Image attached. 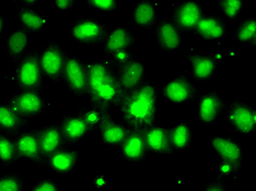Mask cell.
<instances>
[{"instance_id": "6da1fadb", "label": "cell", "mask_w": 256, "mask_h": 191, "mask_svg": "<svg viewBox=\"0 0 256 191\" xmlns=\"http://www.w3.org/2000/svg\"><path fill=\"white\" fill-rule=\"evenodd\" d=\"M159 97L158 86L147 79L139 88L123 97L118 105L120 119L130 129L147 128L154 123Z\"/></svg>"}, {"instance_id": "7a4b0ae2", "label": "cell", "mask_w": 256, "mask_h": 191, "mask_svg": "<svg viewBox=\"0 0 256 191\" xmlns=\"http://www.w3.org/2000/svg\"><path fill=\"white\" fill-rule=\"evenodd\" d=\"M4 79L8 84L14 86L18 91H31L40 93L44 89L43 72L40 65L38 51L28 50L14 69L4 73Z\"/></svg>"}, {"instance_id": "3957f363", "label": "cell", "mask_w": 256, "mask_h": 191, "mask_svg": "<svg viewBox=\"0 0 256 191\" xmlns=\"http://www.w3.org/2000/svg\"><path fill=\"white\" fill-rule=\"evenodd\" d=\"M159 91L166 103L174 105H190L202 93L198 84L192 78L190 71H183L168 80Z\"/></svg>"}, {"instance_id": "277c9868", "label": "cell", "mask_w": 256, "mask_h": 191, "mask_svg": "<svg viewBox=\"0 0 256 191\" xmlns=\"http://www.w3.org/2000/svg\"><path fill=\"white\" fill-rule=\"evenodd\" d=\"M6 104L24 118L32 119L48 112L50 98L38 92L16 91L6 98Z\"/></svg>"}, {"instance_id": "5b68a950", "label": "cell", "mask_w": 256, "mask_h": 191, "mask_svg": "<svg viewBox=\"0 0 256 191\" xmlns=\"http://www.w3.org/2000/svg\"><path fill=\"white\" fill-rule=\"evenodd\" d=\"M208 146L217 156L218 161L224 162L241 171L243 163V147L240 140L228 132H216L208 136Z\"/></svg>"}, {"instance_id": "8992f818", "label": "cell", "mask_w": 256, "mask_h": 191, "mask_svg": "<svg viewBox=\"0 0 256 191\" xmlns=\"http://www.w3.org/2000/svg\"><path fill=\"white\" fill-rule=\"evenodd\" d=\"M62 79L67 89L76 97L86 98L89 92L86 62L79 55L66 53Z\"/></svg>"}, {"instance_id": "52a82bcc", "label": "cell", "mask_w": 256, "mask_h": 191, "mask_svg": "<svg viewBox=\"0 0 256 191\" xmlns=\"http://www.w3.org/2000/svg\"><path fill=\"white\" fill-rule=\"evenodd\" d=\"M226 124L236 134L251 136L256 129V109L243 101H230L224 105Z\"/></svg>"}, {"instance_id": "ba28073f", "label": "cell", "mask_w": 256, "mask_h": 191, "mask_svg": "<svg viewBox=\"0 0 256 191\" xmlns=\"http://www.w3.org/2000/svg\"><path fill=\"white\" fill-rule=\"evenodd\" d=\"M106 23L93 16H84L76 20L68 30L74 42L84 45H102L108 34Z\"/></svg>"}, {"instance_id": "9c48e42d", "label": "cell", "mask_w": 256, "mask_h": 191, "mask_svg": "<svg viewBox=\"0 0 256 191\" xmlns=\"http://www.w3.org/2000/svg\"><path fill=\"white\" fill-rule=\"evenodd\" d=\"M40 65L43 76L50 83H57L62 79L64 66H65L66 51L58 42L46 43L38 51Z\"/></svg>"}, {"instance_id": "30bf717a", "label": "cell", "mask_w": 256, "mask_h": 191, "mask_svg": "<svg viewBox=\"0 0 256 191\" xmlns=\"http://www.w3.org/2000/svg\"><path fill=\"white\" fill-rule=\"evenodd\" d=\"M124 94L116 78V72L93 86L88 92V102L106 109L118 106Z\"/></svg>"}, {"instance_id": "8fae6325", "label": "cell", "mask_w": 256, "mask_h": 191, "mask_svg": "<svg viewBox=\"0 0 256 191\" xmlns=\"http://www.w3.org/2000/svg\"><path fill=\"white\" fill-rule=\"evenodd\" d=\"M205 15V8L196 0H180L173 4L171 15L181 31L193 32Z\"/></svg>"}, {"instance_id": "7c38bea8", "label": "cell", "mask_w": 256, "mask_h": 191, "mask_svg": "<svg viewBox=\"0 0 256 191\" xmlns=\"http://www.w3.org/2000/svg\"><path fill=\"white\" fill-rule=\"evenodd\" d=\"M197 116L200 124L212 126L220 118L224 109V100L217 91L208 90L197 98Z\"/></svg>"}, {"instance_id": "4fadbf2b", "label": "cell", "mask_w": 256, "mask_h": 191, "mask_svg": "<svg viewBox=\"0 0 256 191\" xmlns=\"http://www.w3.org/2000/svg\"><path fill=\"white\" fill-rule=\"evenodd\" d=\"M156 45L164 53H176L182 48V31L172 16L161 19L154 28Z\"/></svg>"}, {"instance_id": "5bb4252c", "label": "cell", "mask_w": 256, "mask_h": 191, "mask_svg": "<svg viewBox=\"0 0 256 191\" xmlns=\"http://www.w3.org/2000/svg\"><path fill=\"white\" fill-rule=\"evenodd\" d=\"M14 139L21 160L31 161L40 166H48V161L40 149L36 130L24 129L14 136Z\"/></svg>"}, {"instance_id": "9a60e30c", "label": "cell", "mask_w": 256, "mask_h": 191, "mask_svg": "<svg viewBox=\"0 0 256 191\" xmlns=\"http://www.w3.org/2000/svg\"><path fill=\"white\" fill-rule=\"evenodd\" d=\"M146 69V63L135 57L116 70V78L124 96L139 88L147 80Z\"/></svg>"}, {"instance_id": "2e32d148", "label": "cell", "mask_w": 256, "mask_h": 191, "mask_svg": "<svg viewBox=\"0 0 256 191\" xmlns=\"http://www.w3.org/2000/svg\"><path fill=\"white\" fill-rule=\"evenodd\" d=\"M137 43V37L130 27L125 25L115 26L108 32L102 43V49L106 57H110L120 51L130 50Z\"/></svg>"}, {"instance_id": "e0dca14e", "label": "cell", "mask_w": 256, "mask_h": 191, "mask_svg": "<svg viewBox=\"0 0 256 191\" xmlns=\"http://www.w3.org/2000/svg\"><path fill=\"white\" fill-rule=\"evenodd\" d=\"M144 136L150 155L172 156L176 154L173 152L170 134L166 127L154 123L144 129Z\"/></svg>"}, {"instance_id": "ac0fdd59", "label": "cell", "mask_w": 256, "mask_h": 191, "mask_svg": "<svg viewBox=\"0 0 256 191\" xmlns=\"http://www.w3.org/2000/svg\"><path fill=\"white\" fill-rule=\"evenodd\" d=\"M118 149L122 158L132 164H137L150 155L144 140V129H130Z\"/></svg>"}, {"instance_id": "d6986e66", "label": "cell", "mask_w": 256, "mask_h": 191, "mask_svg": "<svg viewBox=\"0 0 256 191\" xmlns=\"http://www.w3.org/2000/svg\"><path fill=\"white\" fill-rule=\"evenodd\" d=\"M186 58L190 65V76L196 82L210 81L217 71V58L202 51H190Z\"/></svg>"}, {"instance_id": "ffe728a7", "label": "cell", "mask_w": 256, "mask_h": 191, "mask_svg": "<svg viewBox=\"0 0 256 191\" xmlns=\"http://www.w3.org/2000/svg\"><path fill=\"white\" fill-rule=\"evenodd\" d=\"M57 126L60 129L62 135L68 146L81 141L91 134L88 124L78 113L62 115V118L58 120Z\"/></svg>"}, {"instance_id": "44dd1931", "label": "cell", "mask_w": 256, "mask_h": 191, "mask_svg": "<svg viewBox=\"0 0 256 191\" xmlns=\"http://www.w3.org/2000/svg\"><path fill=\"white\" fill-rule=\"evenodd\" d=\"M156 4L159 3L148 0L134 2L130 11L132 24L144 30H154L161 20L159 13L156 12Z\"/></svg>"}, {"instance_id": "7402d4cb", "label": "cell", "mask_w": 256, "mask_h": 191, "mask_svg": "<svg viewBox=\"0 0 256 191\" xmlns=\"http://www.w3.org/2000/svg\"><path fill=\"white\" fill-rule=\"evenodd\" d=\"M31 44V34L20 26L11 28L6 37V54L14 65L24 56Z\"/></svg>"}, {"instance_id": "603a6c76", "label": "cell", "mask_w": 256, "mask_h": 191, "mask_svg": "<svg viewBox=\"0 0 256 191\" xmlns=\"http://www.w3.org/2000/svg\"><path fill=\"white\" fill-rule=\"evenodd\" d=\"M193 33L206 40L219 42L224 38L226 34V22L220 14H205L194 28Z\"/></svg>"}, {"instance_id": "cb8c5ba5", "label": "cell", "mask_w": 256, "mask_h": 191, "mask_svg": "<svg viewBox=\"0 0 256 191\" xmlns=\"http://www.w3.org/2000/svg\"><path fill=\"white\" fill-rule=\"evenodd\" d=\"M79 163V151L74 147L65 146L48 159V166L56 174L66 175L76 170Z\"/></svg>"}, {"instance_id": "d4e9b609", "label": "cell", "mask_w": 256, "mask_h": 191, "mask_svg": "<svg viewBox=\"0 0 256 191\" xmlns=\"http://www.w3.org/2000/svg\"><path fill=\"white\" fill-rule=\"evenodd\" d=\"M38 136L42 149L43 155L45 156L46 161L50 155H53L58 150H60L62 147L67 146L64 139L60 129L58 128L57 124H48L44 125L38 128Z\"/></svg>"}, {"instance_id": "484cf974", "label": "cell", "mask_w": 256, "mask_h": 191, "mask_svg": "<svg viewBox=\"0 0 256 191\" xmlns=\"http://www.w3.org/2000/svg\"><path fill=\"white\" fill-rule=\"evenodd\" d=\"M16 20L23 30L28 33H36L48 26L50 20L48 16L40 13L36 8H26L21 5H14Z\"/></svg>"}, {"instance_id": "4316f807", "label": "cell", "mask_w": 256, "mask_h": 191, "mask_svg": "<svg viewBox=\"0 0 256 191\" xmlns=\"http://www.w3.org/2000/svg\"><path fill=\"white\" fill-rule=\"evenodd\" d=\"M130 130V128L124 121L110 117L104 123L98 131H100L101 141L103 144H106L110 149H118L122 143L124 142Z\"/></svg>"}, {"instance_id": "83f0119b", "label": "cell", "mask_w": 256, "mask_h": 191, "mask_svg": "<svg viewBox=\"0 0 256 191\" xmlns=\"http://www.w3.org/2000/svg\"><path fill=\"white\" fill-rule=\"evenodd\" d=\"M30 125V119L24 118L6 103H0V134L16 136Z\"/></svg>"}, {"instance_id": "f1b7e54d", "label": "cell", "mask_w": 256, "mask_h": 191, "mask_svg": "<svg viewBox=\"0 0 256 191\" xmlns=\"http://www.w3.org/2000/svg\"><path fill=\"white\" fill-rule=\"evenodd\" d=\"M168 134H170L173 152L176 154L193 146L194 130L188 123L180 121V123L172 126L171 128H168Z\"/></svg>"}, {"instance_id": "f546056e", "label": "cell", "mask_w": 256, "mask_h": 191, "mask_svg": "<svg viewBox=\"0 0 256 191\" xmlns=\"http://www.w3.org/2000/svg\"><path fill=\"white\" fill-rule=\"evenodd\" d=\"M77 113L84 119L86 123L88 124L91 134L100 130L104 123H106L108 118L112 117L110 109L98 106L96 104H92L89 102L81 106Z\"/></svg>"}, {"instance_id": "4dcf8cb0", "label": "cell", "mask_w": 256, "mask_h": 191, "mask_svg": "<svg viewBox=\"0 0 256 191\" xmlns=\"http://www.w3.org/2000/svg\"><path fill=\"white\" fill-rule=\"evenodd\" d=\"M20 161L21 158L14 137L0 134V165L10 167Z\"/></svg>"}, {"instance_id": "1f68e13d", "label": "cell", "mask_w": 256, "mask_h": 191, "mask_svg": "<svg viewBox=\"0 0 256 191\" xmlns=\"http://www.w3.org/2000/svg\"><path fill=\"white\" fill-rule=\"evenodd\" d=\"M234 39L238 43L255 46L256 43V18L248 16L236 24L234 28Z\"/></svg>"}, {"instance_id": "d6a6232c", "label": "cell", "mask_w": 256, "mask_h": 191, "mask_svg": "<svg viewBox=\"0 0 256 191\" xmlns=\"http://www.w3.org/2000/svg\"><path fill=\"white\" fill-rule=\"evenodd\" d=\"M217 5L226 22H236L242 13L244 2L242 0H219Z\"/></svg>"}, {"instance_id": "836d02e7", "label": "cell", "mask_w": 256, "mask_h": 191, "mask_svg": "<svg viewBox=\"0 0 256 191\" xmlns=\"http://www.w3.org/2000/svg\"><path fill=\"white\" fill-rule=\"evenodd\" d=\"M0 191H26L24 179L19 173H9L0 176Z\"/></svg>"}, {"instance_id": "e575fe53", "label": "cell", "mask_w": 256, "mask_h": 191, "mask_svg": "<svg viewBox=\"0 0 256 191\" xmlns=\"http://www.w3.org/2000/svg\"><path fill=\"white\" fill-rule=\"evenodd\" d=\"M86 3L100 12H116L120 9L118 0H89Z\"/></svg>"}, {"instance_id": "d590c367", "label": "cell", "mask_w": 256, "mask_h": 191, "mask_svg": "<svg viewBox=\"0 0 256 191\" xmlns=\"http://www.w3.org/2000/svg\"><path fill=\"white\" fill-rule=\"evenodd\" d=\"M132 58H135V55L132 53V49L130 50H125V51H120V53H116L110 57H106V59L108 61L110 66L113 69L118 70L120 67H123L128 61H130Z\"/></svg>"}, {"instance_id": "8d00e7d4", "label": "cell", "mask_w": 256, "mask_h": 191, "mask_svg": "<svg viewBox=\"0 0 256 191\" xmlns=\"http://www.w3.org/2000/svg\"><path fill=\"white\" fill-rule=\"evenodd\" d=\"M28 191H60V187L55 179L45 177L38 181Z\"/></svg>"}, {"instance_id": "74e56055", "label": "cell", "mask_w": 256, "mask_h": 191, "mask_svg": "<svg viewBox=\"0 0 256 191\" xmlns=\"http://www.w3.org/2000/svg\"><path fill=\"white\" fill-rule=\"evenodd\" d=\"M93 186L98 191H108L112 188V179L108 175H98L93 179Z\"/></svg>"}, {"instance_id": "f35d334b", "label": "cell", "mask_w": 256, "mask_h": 191, "mask_svg": "<svg viewBox=\"0 0 256 191\" xmlns=\"http://www.w3.org/2000/svg\"><path fill=\"white\" fill-rule=\"evenodd\" d=\"M217 170L220 178H224L226 176H236L238 174H240V171L236 170V167L220 161H218L217 163Z\"/></svg>"}, {"instance_id": "ab89813d", "label": "cell", "mask_w": 256, "mask_h": 191, "mask_svg": "<svg viewBox=\"0 0 256 191\" xmlns=\"http://www.w3.org/2000/svg\"><path fill=\"white\" fill-rule=\"evenodd\" d=\"M77 2L74 0H54L52 1V5L57 10L62 11V12H68V11H72Z\"/></svg>"}, {"instance_id": "60d3db41", "label": "cell", "mask_w": 256, "mask_h": 191, "mask_svg": "<svg viewBox=\"0 0 256 191\" xmlns=\"http://www.w3.org/2000/svg\"><path fill=\"white\" fill-rule=\"evenodd\" d=\"M202 191H228V190H226L224 182L219 178V179H216V181L209 183Z\"/></svg>"}, {"instance_id": "b9f144b4", "label": "cell", "mask_w": 256, "mask_h": 191, "mask_svg": "<svg viewBox=\"0 0 256 191\" xmlns=\"http://www.w3.org/2000/svg\"><path fill=\"white\" fill-rule=\"evenodd\" d=\"M14 5H21V7H26V8H36L38 9L40 2L38 0H18V1H14Z\"/></svg>"}, {"instance_id": "7bdbcfd3", "label": "cell", "mask_w": 256, "mask_h": 191, "mask_svg": "<svg viewBox=\"0 0 256 191\" xmlns=\"http://www.w3.org/2000/svg\"><path fill=\"white\" fill-rule=\"evenodd\" d=\"M6 27H7V18H6V14L0 10V38L2 37L4 34Z\"/></svg>"}]
</instances>
